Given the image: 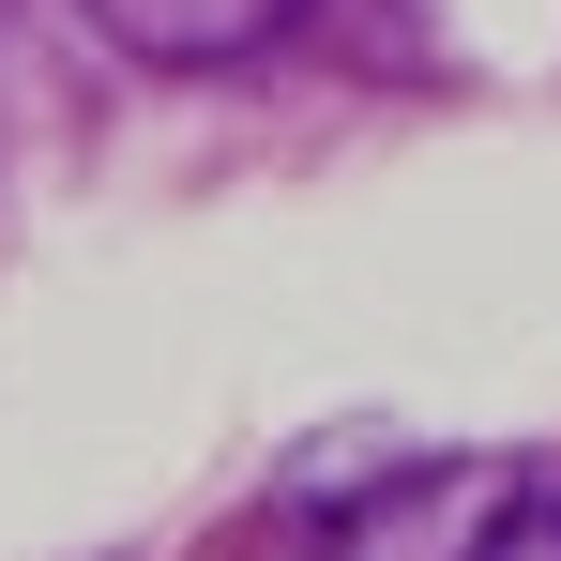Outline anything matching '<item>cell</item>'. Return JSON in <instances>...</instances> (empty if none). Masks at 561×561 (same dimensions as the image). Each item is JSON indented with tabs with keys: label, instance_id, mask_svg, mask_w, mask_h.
I'll return each mask as SVG.
<instances>
[{
	"label": "cell",
	"instance_id": "cell-1",
	"mask_svg": "<svg viewBox=\"0 0 561 561\" xmlns=\"http://www.w3.org/2000/svg\"><path fill=\"white\" fill-rule=\"evenodd\" d=\"M122 61H152V77H228V61H259L304 31V0H77Z\"/></svg>",
	"mask_w": 561,
	"mask_h": 561
},
{
	"label": "cell",
	"instance_id": "cell-2",
	"mask_svg": "<svg viewBox=\"0 0 561 561\" xmlns=\"http://www.w3.org/2000/svg\"><path fill=\"white\" fill-rule=\"evenodd\" d=\"M470 561H561V470H531V485H501V516L470 531Z\"/></svg>",
	"mask_w": 561,
	"mask_h": 561
}]
</instances>
